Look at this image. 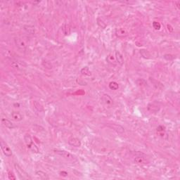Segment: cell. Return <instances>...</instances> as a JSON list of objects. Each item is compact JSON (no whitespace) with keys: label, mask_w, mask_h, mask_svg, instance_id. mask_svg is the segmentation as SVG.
Here are the masks:
<instances>
[{"label":"cell","mask_w":180,"mask_h":180,"mask_svg":"<svg viewBox=\"0 0 180 180\" xmlns=\"http://www.w3.org/2000/svg\"><path fill=\"white\" fill-rule=\"evenodd\" d=\"M14 106H16V108H18V107L20 106V104H14Z\"/></svg>","instance_id":"484cf974"},{"label":"cell","mask_w":180,"mask_h":180,"mask_svg":"<svg viewBox=\"0 0 180 180\" xmlns=\"http://www.w3.org/2000/svg\"><path fill=\"white\" fill-rule=\"evenodd\" d=\"M115 59H116V61H117V63H119L120 65H122V64H123V63H124L123 56H122V55L120 54V52L116 51V52H115Z\"/></svg>","instance_id":"4fadbf2b"},{"label":"cell","mask_w":180,"mask_h":180,"mask_svg":"<svg viewBox=\"0 0 180 180\" xmlns=\"http://www.w3.org/2000/svg\"><path fill=\"white\" fill-rule=\"evenodd\" d=\"M108 126L110 127V128H112L113 130H115V132H117V133H123L125 132V130H124L123 127H122L121 125H117V124H109Z\"/></svg>","instance_id":"9c48e42d"},{"label":"cell","mask_w":180,"mask_h":180,"mask_svg":"<svg viewBox=\"0 0 180 180\" xmlns=\"http://www.w3.org/2000/svg\"><path fill=\"white\" fill-rule=\"evenodd\" d=\"M108 87L111 90H117L119 88V85L116 82H110Z\"/></svg>","instance_id":"e0dca14e"},{"label":"cell","mask_w":180,"mask_h":180,"mask_svg":"<svg viewBox=\"0 0 180 180\" xmlns=\"http://www.w3.org/2000/svg\"><path fill=\"white\" fill-rule=\"evenodd\" d=\"M24 29H25L27 32H29V33H35V29H34V27H32V26H27H27H25V28H24Z\"/></svg>","instance_id":"7402d4cb"},{"label":"cell","mask_w":180,"mask_h":180,"mask_svg":"<svg viewBox=\"0 0 180 180\" xmlns=\"http://www.w3.org/2000/svg\"><path fill=\"white\" fill-rule=\"evenodd\" d=\"M101 100H102L103 103H104L106 106H110V105H112L113 102L112 98H111L109 95L106 94H104L102 96V97H101Z\"/></svg>","instance_id":"ba28073f"},{"label":"cell","mask_w":180,"mask_h":180,"mask_svg":"<svg viewBox=\"0 0 180 180\" xmlns=\"http://www.w3.org/2000/svg\"><path fill=\"white\" fill-rule=\"evenodd\" d=\"M134 162L138 165H146L149 163V160L144 154H142V155L136 156L134 158Z\"/></svg>","instance_id":"8992f818"},{"label":"cell","mask_w":180,"mask_h":180,"mask_svg":"<svg viewBox=\"0 0 180 180\" xmlns=\"http://www.w3.org/2000/svg\"><path fill=\"white\" fill-rule=\"evenodd\" d=\"M1 149L2 150L3 153L7 157H10L12 155V151L10 149L7 144L5 142H4V140H1Z\"/></svg>","instance_id":"3957f363"},{"label":"cell","mask_w":180,"mask_h":180,"mask_svg":"<svg viewBox=\"0 0 180 180\" xmlns=\"http://www.w3.org/2000/svg\"><path fill=\"white\" fill-rule=\"evenodd\" d=\"M15 44H16V47H18L20 49H25V48L27 47V44L26 40L20 37H17L14 40Z\"/></svg>","instance_id":"277c9868"},{"label":"cell","mask_w":180,"mask_h":180,"mask_svg":"<svg viewBox=\"0 0 180 180\" xmlns=\"http://www.w3.org/2000/svg\"><path fill=\"white\" fill-rule=\"evenodd\" d=\"M10 61H11V65L14 68H15L20 69V68H24L27 66L26 63H25L24 61H21V60H19V59H10Z\"/></svg>","instance_id":"5b68a950"},{"label":"cell","mask_w":180,"mask_h":180,"mask_svg":"<svg viewBox=\"0 0 180 180\" xmlns=\"http://www.w3.org/2000/svg\"><path fill=\"white\" fill-rule=\"evenodd\" d=\"M116 35L119 37H125L127 35V32L124 28H120L116 31Z\"/></svg>","instance_id":"2e32d148"},{"label":"cell","mask_w":180,"mask_h":180,"mask_svg":"<svg viewBox=\"0 0 180 180\" xmlns=\"http://www.w3.org/2000/svg\"><path fill=\"white\" fill-rule=\"evenodd\" d=\"M9 175H8V176H9V179H16V177L14 176V175L11 172H9Z\"/></svg>","instance_id":"603a6c76"},{"label":"cell","mask_w":180,"mask_h":180,"mask_svg":"<svg viewBox=\"0 0 180 180\" xmlns=\"http://www.w3.org/2000/svg\"><path fill=\"white\" fill-rule=\"evenodd\" d=\"M139 81H140V82H141V81L144 82V85H146V84H147V83H146V82L144 80H143V79H139ZM137 85H139V86H142V82H140V83H137Z\"/></svg>","instance_id":"d4e9b609"},{"label":"cell","mask_w":180,"mask_h":180,"mask_svg":"<svg viewBox=\"0 0 180 180\" xmlns=\"http://www.w3.org/2000/svg\"><path fill=\"white\" fill-rule=\"evenodd\" d=\"M60 175L61 176H63V177H67L68 175V173L67 172L65 171H61L60 172Z\"/></svg>","instance_id":"cb8c5ba5"},{"label":"cell","mask_w":180,"mask_h":180,"mask_svg":"<svg viewBox=\"0 0 180 180\" xmlns=\"http://www.w3.org/2000/svg\"><path fill=\"white\" fill-rule=\"evenodd\" d=\"M68 144L70 146H74V147H80L82 145V143L80 140L76 137H71L68 140Z\"/></svg>","instance_id":"52a82bcc"},{"label":"cell","mask_w":180,"mask_h":180,"mask_svg":"<svg viewBox=\"0 0 180 180\" xmlns=\"http://www.w3.org/2000/svg\"><path fill=\"white\" fill-rule=\"evenodd\" d=\"M54 152L56 154L61 155V156H63L65 158H72V155L68 151H64V150H54Z\"/></svg>","instance_id":"30bf717a"},{"label":"cell","mask_w":180,"mask_h":180,"mask_svg":"<svg viewBox=\"0 0 180 180\" xmlns=\"http://www.w3.org/2000/svg\"><path fill=\"white\" fill-rule=\"evenodd\" d=\"M11 117L12 119L15 120V121L19 122L21 121L22 119H23V117H22V114L19 112H17V111H13L11 113Z\"/></svg>","instance_id":"8fae6325"},{"label":"cell","mask_w":180,"mask_h":180,"mask_svg":"<svg viewBox=\"0 0 180 180\" xmlns=\"http://www.w3.org/2000/svg\"><path fill=\"white\" fill-rule=\"evenodd\" d=\"M24 140H25V144L27 145V147L28 149H30V150H31L32 152H34V153H38V148H37V146L33 143V141L32 139L31 136H30L29 134H25V136H24Z\"/></svg>","instance_id":"6da1fadb"},{"label":"cell","mask_w":180,"mask_h":180,"mask_svg":"<svg viewBox=\"0 0 180 180\" xmlns=\"http://www.w3.org/2000/svg\"><path fill=\"white\" fill-rule=\"evenodd\" d=\"M33 104L34 106H35V108L37 109V110H38L40 112H42V111H44V108H43L42 105L40 102H38L37 101H35L33 102Z\"/></svg>","instance_id":"9a60e30c"},{"label":"cell","mask_w":180,"mask_h":180,"mask_svg":"<svg viewBox=\"0 0 180 180\" xmlns=\"http://www.w3.org/2000/svg\"><path fill=\"white\" fill-rule=\"evenodd\" d=\"M1 121H2V124L3 125L6 127H7V128L13 129L16 127L14 125V123H12L9 120L6 119V118H2Z\"/></svg>","instance_id":"7c38bea8"},{"label":"cell","mask_w":180,"mask_h":180,"mask_svg":"<svg viewBox=\"0 0 180 180\" xmlns=\"http://www.w3.org/2000/svg\"><path fill=\"white\" fill-rule=\"evenodd\" d=\"M14 167H15L16 171L17 172V173H18L20 179H31V177L18 164L16 163V164L14 165Z\"/></svg>","instance_id":"7a4b0ae2"},{"label":"cell","mask_w":180,"mask_h":180,"mask_svg":"<svg viewBox=\"0 0 180 180\" xmlns=\"http://www.w3.org/2000/svg\"><path fill=\"white\" fill-rule=\"evenodd\" d=\"M97 24L99 25V27H101V28H106V22H104V21L101 18H97Z\"/></svg>","instance_id":"ac0fdd59"},{"label":"cell","mask_w":180,"mask_h":180,"mask_svg":"<svg viewBox=\"0 0 180 180\" xmlns=\"http://www.w3.org/2000/svg\"><path fill=\"white\" fill-rule=\"evenodd\" d=\"M153 28L156 30H159L161 28V25L159 22L158 21H153Z\"/></svg>","instance_id":"44dd1931"},{"label":"cell","mask_w":180,"mask_h":180,"mask_svg":"<svg viewBox=\"0 0 180 180\" xmlns=\"http://www.w3.org/2000/svg\"><path fill=\"white\" fill-rule=\"evenodd\" d=\"M35 175H36L37 177H38L39 178H40L42 179H49V177L47 173H45L44 172L41 171V170H38L35 172Z\"/></svg>","instance_id":"5bb4252c"},{"label":"cell","mask_w":180,"mask_h":180,"mask_svg":"<svg viewBox=\"0 0 180 180\" xmlns=\"http://www.w3.org/2000/svg\"><path fill=\"white\" fill-rule=\"evenodd\" d=\"M106 60L108 61V63H113V64H115V62H117V61H116V59H115V56H112V55H109V56H108V58L106 59Z\"/></svg>","instance_id":"ffe728a7"},{"label":"cell","mask_w":180,"mask_h":180,"mask_svg":"<svg viewBox=\"0 0 180 180\" xmlns=\"http://www.w3.org/2000/svg\"><path fill=\"white\" fill-rule=\"evenodd\" d=\"M81 73L84 75H87V76H90L91 75V71L89 69L88 67L83 68L81 70Z\"/></svg>","instance_id":"d6986e66"}]
</instances>
